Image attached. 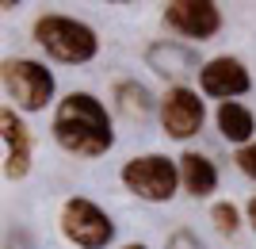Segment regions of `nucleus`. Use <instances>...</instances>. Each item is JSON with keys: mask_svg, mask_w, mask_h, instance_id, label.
Segmentation results:
<instances>
[{"mask_svg": "<svg viewBox=\"0 0 256 249\" xmlns=\"http://www.w3.org/2000/svg\"><path fill=\"white\" fill-rule=\"evenodd\" d=\"M164 27L184 39L206 43L222 31V12L214 0H172V4H164Z\"/></svg>", "mask_w": 256, "mask_h": 249, "instance_id": "423d86ee", "label": "nucleus"}, {"mask_svg": "<svg viewBox=\"0 0 256 249\" xmlns=\"http://www.w3.org/2000/svg\"><path fill=\"white\" fill-rule=\"evenodd\" d=\"M234 161H237V169H241V173H245L248 180H256V142H248V146H241Z\"/></svg>", "mask_w": 256, "mask_h": 249, "instance_id": "2eb2a0df", "label": "nucleus"}, {"mask_svg": "<svg viewBox=\"0 0 256 249\" xmlns=\"http://www.w3.org/2000/svg\"><path fill=\"white\" fill-rule=\"evenodd\" d=\"M122 249H146V245H142V241H130V245H122Z\"/></svg>", "mask_w": 256, "mask_h": 249, "instance_id": "a211bd4d", "label": "nucleus"}, {"mask_svg": "<svg viewBox=\"0 0 256 249\" xmlns=\"http://www.w3.org/2000/svg\"><path fill=\"white\" fill-rule=\"evenodd\" d=\"M203 119H206V108L199 100V92H192L188 85H176L164 92V100H160V127H164L168 138L188 142L192 134L203 130Z\"/></svg>", "mask_w": 256, "mask_h": 249, "instance_id": "0eeeda50", "label": "nucleus"}, {"mask_svg": "<svg viewBox=\"0 0 256 249\" xmlns=\"http://www.w3.org/2000/svg\"><path fill=\"white\" fill-rule=\"evenodd\" d=\"M34 43L62 65H84L100 50L96 31L80 20H69V16H38L34 20Z\"/></svg>", "mask_w": 256, "mask_h": 249, "instance_id": "f03ea898", "label": "nucleus"}, {"mask_svg": "<svg viewBox=\"0 0 256 249\" xmlns=\"http://www.w3.org/2000/svg\"><path fill=\"white\" fill-rule=\"evenodd\" d=\"M115 108L126 115V119H150V111H153V96H150V88L138 85V81H118L115 85Z\"/></svg>", "mask_w": 256, "mask_h": 249, "instance_id": "ddd939ff", "label": "nucleus"}, {"mask_svg": "<svg viewBox=\"0 0 256 249\" xmlns=\"http://www.w3.org/2000/svg\"><path fill=\"white\" fill-rule=\"evenodd\" d=\"M58 222H62V234L73 241L76 249H107V241L115 238V222H111L92 199H84V195L65 199Z\"/></svg>", "mask_w": 256, "mask_h": 249, "instance_id": "39448f33", "label": "nucleus"}, {"mask_svg": "<svg viewBox=\"0 0 256 249\" xmlns=\"http://www.w3.org/2000/svg\"><path fill=\"white\" fill-rule=\"evenodd\" d=\"M248 69L237 58H210L203 62V73H199V88H203L206 96H218L222 104H230L234 96H245L248 92Z\"/></svg>", "mask_w": 256, "mask_h": 249, "instance_id": "6e6552de", "label": "nucleus"}, {"mask_svg": "<svg viewBox=\"0 0 256 249\" xmlns=\"http://www.w3.org/2000/svg\"><path fill=\"white\" fill-rule=\"evenodd\" d=\"M210 218H214V230H218V234H237V226H241V215H237V207L230 203V199L214 203Z\"/></svg>", "mask_w": 256, "mask_h": 249, "instance_id": "4468645a", "label": "nucleus"}, {"mask_svg": "<svg viewBox=\"0 0 256 249\" xmlns=\"http://www.w3.org/2000/svg\"><path fill=\"white\" fill-rule=\"evenodd\" d=\"M245 211H248V222H252V230H256V195L248 199V207H245Z\"/></svg>", "mask_w": 256, "mask_h": 249, "instance_id": "f3484780", "label": "nucleus"}, {"mask_svg": "<svg viewBox=\"0 0 256 249\" xmlns=\"http://www.w3.org/2000/svg\"><path fill=\"white\" fill-rule=\"evenodd\" d=\"M0 138H4V176L23 180L31 169V134L16 115V108H0Z\"/></svg>", "mask_w": 256, "mask_h": 249, "instance_id": "1a4fd4ad", "label": "nucleus"}, {"mask_svg": "<svg viewBox=\"0 0 256 249\" xmlns=\"http://www.w3.org/2000/svg\"><path fill=\"white\" fill-rule=\"evenodd\" d=\"M180 184L188 188L195 199L210 195L214 188H218V169H214V161L203 157V153H195V150L180 153Z\"/></svg>", "mask_w": 256, "mask_h": 249, "instance_id": "9b49d317", "label": "nucleus"}, {"mask_svg": "<svg viewBox=\"0 0 256 249\" xmlns=\"http://www.w3.org/2000/svg\"><path fill=\"white\" fill-rule=\"evenodd\" d=\"M122 184L138 199H150V203H164L176 195L180 184V161H172L164 153H146V157H130L122 165Z\"/></svg>", "mask_w": 256, "mask_h": 249, "instance_id": "20e7f679", "label": "nucleus"}, {"mask_svg": "<svg viewBox=\"0 0 256 249\" xmlns=\"http://www.w3.org/2000/svg\"><path fill=\"white\" fill-rule=\"evenodd\" d=\"M146 65H150L153 73H160V77H172V81H184V77H192V73H203L199 54H195L192 46L176 43V39L153 43L150 50H146Z\"/></svg>", "mask_w": 256, "mask_h": 249, "instance_id": "9d476101", "label": "nucleus"}, {"mask_svg": "<svg viewBox=\"0 0 256 249\" xmlns=\"http://www.w3.org/2000/svg\"><path fill=\"white\" fill-rule=\"evenodd\" d=\"M0 81H4V92L16 108L23 111H42L54 100V73L42 62H31V58H8L0 65Z\"/></svg>", "mask_w": 256, "mask_h": 249, "instance_id": "7ed1b4c3", "label": "nucleus"}, {"mask_svg": "<svg viewBox=\"0 0 256 249\" xmlns=\"http://www.w3.org/2000/svg\"><path fill=\"white\" fill-rule=\"evenodd\" d=\"M54 138L76 157H104L115 146V127L92 92H69L54 111Z\"/></svg>", "mask_w": 256, "mask_h": 249, "instance_id": "f257e3e1", "label": "nucleus"}, {"mask_svg": "<svg viewBox=\"0 0 256 249\" xmlns=\"http://www.w3.org/2000/svg\"><path fill=\"white\" fill-rule=\"evenodd\" d=\"M164 249H206V245L195 238L192 230H172L168 241H164Z\"/></svg>", "mask_w": 256, "mask_h": 249, "instance_id": "dca6fc26", "label": "nucleus"}, {"mask_svg": "<svg viewBox=\"0 0 256 249\" xmlns=\"http://www.w3.org/2000/svg\"><path fill=\"white\" fill-rule=\"evenodd\" d=\"M218 130L226 134V142L248 146V138H252V130H256V119H252V111H248L245 104L230 100V104L218 108Z\"/></svg>", "mask_w": 256, "mask_h": 249, "instance_id": "f8f14e48", "label": "nucleus"}]
</instances>
